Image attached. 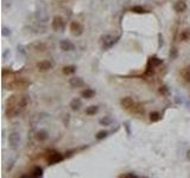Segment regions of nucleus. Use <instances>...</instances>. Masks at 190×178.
<instances>
[{
	"label": "nucleus",
	"mask_w": 190,
	"mask_h": 178,
	"mask_svg": "<svg viewBox=\"0 0 190 178\" xmlns=\"http://www.w3.org/2000/svg\"><path fill=\"white\" fill-rule=\"evenodd\" d=\"M8 144L13 150L18 148L19 144H20V134L18 132H12L8 135Z\"/></svg>",
	"instance_id": "nucleus-1"
},
{
	"label": "nucleus",
	"mask_w": 190,
	"mask_h": 178,
	"mask_svg": "<svg viewBox=\"0 0 190 178\" xmlns=\"http://www.w3.org/2000/svg\"><path fill=\"white\" fill-rule=\"evenodd\" d=\"M119 36L118 37H113V36H111V35H106L105 37H103V45L102 48L107 50V49H109V48H112L114 44H116V42L119 40Z\"/></svg>",
	"instance_id": "nucleus-2"
},
{
	"label": "nucleus",
	"mask_w": 190,
	"mask_h": 178,
	"mask_svg": "<svg viewBox=\"0 0 190 178\" xmlns=\"http://www.w3.org/2000/svg\"><path fill=\"white\" fill-rule=\"evenodd\" d=\"M51 27H53V31H58V32H63L64 30V22L61 17H55L53 19V23H51Z\"/></svg>",
	"instance_id": "nucleus-3"
},
{
	"label": "nucleus",
	"mask_w": 190,
	"mask_h": 178,
	"mask_svg": "<svg viewBox=\"0 0 190 178\" xmlns=\"http://www.w3.org/2000/svg\"><path fill=\"white\" fill-rule=\"evenodd\" d=\"M70 31H71V35L73 36H81L83 33V26L78 22H73L70 24Z\"/></svg>",
	"instance_id": "nucleus-4"
},
{
	"label": "nucleus",
	"mask_w": 190,
	"mask_h": 178,
	"mask_svg": "<svg viewBox=\"0 0 190 178\" xmlns=\"http://www.w3.org/2000/svg\"><path fill=\"white\" fill-rule=\"evenodd\" d=\"M63 160V155L60 153V152H56V151H53L50 152V155L48 157V162L50 165H53V164H57Z\"/></svg>",
	"instance_id": "nucleus-5"
},
{
	"label": "nucleus",
	"mask_w": 190,
	"mask_h": 178,
	"mask_svg": "<svg viewBox=\"0 0 190 178\" xmlns=\"http://www.w3.org/2000/svg\"><path fill=\"white\" fill-rule=\"evenodd\" d=\"M51 68H53V63L50 62V61H40V62L37 63V69L39 71H42V72L48 71V70H50Z\"/></svg>",
	"instance_id": "nucleus-6"
},
{
	"label": "nucleus",
	"mask_w": 190,
	"mask_h": 178,
	"mask_svg": "<svg viewBox=\"0 0 190 178\" xmlns=\"http://www.w3.org/2000/svg\"><path fill=\"white\" fill-rule=\"evenodd\" d=\"M121 106H122V108H125V109H131L136 106V103H134V101H133L132 97L126 96V97H124L121 100Z\"/></svg>",
	"instance_id": "nucleus-7"
},
{
	"label": "nucleus",
	"mask_w": 190,
	"mask_h": 178,
	"mask_svg": "<svg viewBox=\"0 0 190 178\" xmlns=\"http://www.w3.org/2000/svg\"><path fill=\"white\" fill-rule=\"evenodd\" d=\"M69 85H71L73 88H81L84 85V81L81 77H71L69 80Z\"/></svg>",
	"instance_id": "nucleus-8"
},
{
	"label": "nucleus",
	"mask_w": 190,
	"mask_h": 178,
	"mask_svg": "<svg viewBox=\"0 0 190 178\" xmlns=\"http://www.w3.org/2000/svg\"><path fill=\"white\" fill-rule=\"evenodd\" d=\"M60 48H61V50H63V51H71V50H74V44L70 40L64 39V40L60 42Z\"/></svg>",
	"instance_id": "nucleus-9"
},
{
	"label": "nucleus",
	"mask_w": 190,
	"mask_h": 178,
	"mask_svg": "<svg viewBox=\"0 0 190 178\" xmlns=\"http://www.w3.org/2000/svg\"><path fill=\"white\" fill-rule=\"evenodd\" d=\"M174 10H175L177 13H182L187 10V4L184 1H177L174 6Z\"/></svg>",
	"instance_id": "nucleus-10"
},
{
	"label": "nucleus",
	"mask_w": 190,
	"mask_h": 178,
	"mask_svg": "<svg viewBox=\"0 0 190 178\" xmlns=\"http://www.w3.org/2000/svg\"><path fill=\"white\" fill-rule=\"evenodd\" d=\"M81 106H82V101H81V99H78V97L73 99L71 102H70V108L73 109V110H77V109H80Z\"/></svg>",
	"instance_id": "nucleus-11"
},
{
	"label": "nucleus",
	"mask_w": 190,
	"mask_h": 178,
	"mask_svg": "<svg viewBox=\"0 0 190 178\" xmlns=\"http://www.w3.org/2000/svg\"><path fill=\"white\" fill-rule=\"evenodd\" d=\"M29 48L35 50V51H44L45 50V45L42 44V43H32L29 45Z\"/></svg>",
	"instance_id": "nucleus-12"
},
{
	"label": "nucleus",
	"mask_w": 190,
	"mask_h": 178,
	"mask_svg": "<svg viewBox=\"0 0 190 178\" xmlns=\"http://www.w3.org/2000/svg\"><path fill=\"white\" fill-rule=\"evenodd\" d=\"M36 138H37V140H39V141H44V140H46L48 138H49V133L46 131H38L37 134H36Z\"/></svg>",
	"instance_id": "nucleus-13"
},
{
	"label": "nucleus",
	"mask_w": 190,
	"mask_h": 178,
	"mask_svg": "<svg viewBox=\"0 0 190 178\" xmlns=\"http://www.w3.org/2000/svg\"><path fill=\"white\" fill-rule=\"evenodd\" d=\"M43 176V170L40 169V168H38L36 166L32 172H31V175H29V177H32V178H37V177H42Z\"/></svg>",
	"instance_id": "nucleus-14"
},
{
	"label": "nucleus",
	"mask_w": 190,
	"mask_h": 178,
	"mask_svg": "<svg viewBox=\"0 0 190 178\" xmlns=\"http://www.w3.org/2000/svg\"><path fill=\"white\" fill-rule=\"evenodd\" d=\"M182 77L184 78L185 82H189L190 83V65L185 67V68L182 70Z\"/></svg>",
	"instance_id": "nucleus-15"
},
{
	"label": "nucleus",
	"mask_w": 190,
	"mask_h": 178,
	"mask_svg": "<svg viewBox=\"0 0 190 178\" xmlns=\"http://www.w3.org/2000/svg\"><path fill=\"white\" fill-rule=\"evenodd\" d=\"M94 95H95V90L89 89V88H87L86 90H83V92L81 93V96H82V97H86V99H91Z\"/></svg>",
	"instance_id": "nucleus-16"
},
{
	"label": "nucleus",
	"mask_w": 190,
	"mask_h": 178,
	"mask_svg": "<svg viewBox=\"0 0 190 178\" xmlns=\"http://www.w3.org/2000/svg\"><path fill=\"white\" fill-rule=\"evenodd\" d=\"M76 71V67L75 65H67L63 68V74L64 75H71Z\"/></svg>",
	"instance_id": "nucleus-17"
},
{
	"label": "nucleus",
	"mask_w": 190,
	"mask_h": 178,
	"mask_svg": "<svg viewBox=\"0 0 190 178\" xmlns=\"http://www.w3.org/2000/svg\"><path fill=\"white\" fill-rule=\"evenodd\" d=\"M99 122L101 126H109V125H112V122H113V119L111 116H105V118L100 119Z\"/></svg>",
	"instance_id": "nucleus-18"
},
{
	"label": "nucleus",
	"mask_w": 190,
	"mask_h": 178,
	"mask_svg": "<svg viewBox=\"0 0 190 178\" xmlns=\"http://www.w3.org/2000/svg\"><path fill=\"white\" fill-rule=\"evenodd\" d=\"M162 119V115H160L158 112H152L150 114V121L151 122H157Z\"/></svg>",
	"instance_id": "nucleus-19"
},
{
	"label": "nucleus",
	"mask_w": 190,
	"mask_h": 178,
	"mask_svg": "<svg viewBox=\"0 0 190 178\" xmlns=\"http://www.w3.org/2000/svg\"><path fill=\"white\" fill-rule=\"evenodd\" d=\"M149 63H150L152 67L154 68V67H158V65H160V64L163 63V61L159 60L158 57H151V58H150V61H149Z\"/></svg>",
	"instance_id": "nucleus-20"
},
{
	"label": "nucleus",
	"mask_w": 190,
	"mask_h": 178,
	"mask_svg": "<svg viewBox=\"0 0 190 178\" xmlns=\"http://www.w3.org/2000/svg\"><path fill=\"white\" fill-rule=\"evenodd\" d=\"M98 106H89L88 108L86 109V114L87 115H94L98 113Z\"/></svg>",
	"instance_id": "nucleus-21"
},
{
	"label": "nucleus",
	"mask_w": 190,
	"mask_h": 178,
	"mask_svg": "<svg viewBox=\"0 0 190 178\" xmlns=\"http://www.w3.org/2000/svg\"><path fill=\"white\" fill-rule=\"evenodd\" d=\"M179 39L183 40V42L189 40L190 39V31L189 30H184V31L181 32V35H179Z\"/></svg>",
	"instance_id": "nucleus-22"
},
{
	"label": "nucleus",
	"mask_w": 190,
	"mask_h": 178,
	"mask_svg": "<svg viewBox=\"0 0 190 178\" xmlns=\"http://www.w3.org/2000/svg\"><path fill=\"white\" fill-rule=\"evenodd\" d=\"M131 11H132V12H134V13H138V14L146 13V10H145L143 6H133V7L131 8Z\"/></svg>",
	"instance_id": "nucleus-23"
},
{
	"label": "nucleus",
	"mask_w": 190,
	"mask_h": 178,
	"mask_svg": "<svg viewBox=\"0 0 190 178\" xmlns=\"http://www.w3.org/2000/svg\"><path fill=\"white\" fill-rule=\"evenodd\" d=\"M107 134H108V133H107L106 131H100L99 133L95 135V138H96L98 140H102V139H105V138H106Z\"/></svg>",
	"instance_id": "nucleus-24"
},
{
	"label": "nucleus",
	"mask_w": 190,
	"mask_h": 178,
	"mask_svg": "<svg viewBox=\"0 0 190 178\" xmlns=\"http://www.w3.org/2000/svg\"><path fill=\"white\" fill-rule=\"evenodd\" d=\"M159 93L162 94V95H169V93H170V90H169V88H167V85H162L159 88Z\"/></svg>",
	"instance_id": "nucleus-25"
},
{
	"label": "nucleus",
	"mask_w": 190,
	"mask_h": 178,
	"mask_svg": "<svg viewBox=\"0 0 190 178\" xmlns=\"http://www.w3.org/2000/svg\"><path fill=\"white\" fill-rule=\"evenodd\" d=\"M177 56H178V50H177L176 48H172V49L170 50V57H171V60L177 58Z\"/></svg>",
	"instance_id": "nucleus-26"
},
{
	"label": "nucleus",
	"mask_w": 190,
	"mask_h": 178,
	"mask_svg": "<svg viewBox=\"0 0 190 178\" xmlns=\"http://www.w3.org/2000/svg\"><path fill=\"white\" fill-rule=\"evenodd\" d=\"M1 33H2V36H10V35H11V31L8 30L7 27H2V31H1Z\"/></svg>",
	"instance_id": "nucleus-27"
},
{
	"label": "nucleus",
	"mask_w": 190,
	"mask_h": 178,
	"mask_svg": "<svg viewBox=\"0 0 190 178\" xmlns=\"http://www.w3.org/2000/svg\"><path fill=\"white\" fill-rule=\"evenodd\" d=\"M120 177L121 178H137V176L133 175V173H129V175H121Z\"/></svg>",
	"instance_id": "nucleus-28"
},
{
	"label": "nucleus",
	"mask_w": 190,
	"mask_h": 178,
	"mask_svg": "<svg viewBox=\"0 0 190 178\" xmlns=\"http://www.w3.org/2000/svg\"><path fill=\"white\" fill-rule=\"evenodd\" d=\"M158 39H159V44H158V48H162L163 45V37H162V35H158Z\"/></svg>",
	"instance_id": "nucleus-29"
},
{
	"label": "nucleus",
	"mask_w": 190,
	"mask_h": 178,
	"mask_svg": "<svg viewBox=\"0 0 190 178\" xmlns=\"http://www.w3.org/2000/svg\"><path fill=\"white\" fill-rule=\"evenodd\" d=\"M125 127H126V130H127V134H131V131H129V122H126V124H125Z\"/></svg>",
	"instance_id": "nucleus-30"
},
{
	"label": "nucleus",
	"mask_w": 190,
	"mask_h": 178,
	"mask_svg": "<svg viewBox=\"0 0 190 178\" xmlns=\"http://www.w3.org/2000/svg\"><path fill=\"white\" fill-rule=\"evenodd\" d=\"M187 158H188V159L190 160V150L188 151V152H187Z\"/></svg>",
	"instance_id": "nucleus-31"
}]
</instances>
